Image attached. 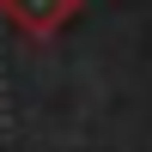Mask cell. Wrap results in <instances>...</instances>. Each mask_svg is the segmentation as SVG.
I'll list each match as a JSON object with an SVG mask.
<instances>
[{
    "label": "cell",
    "mask_w": 152,
    "mask_h": 152,
    "mask_svg": "<svg viewBox=\"0 0 152 152\" xmlns=\"http://www.w3.org/2000/svg\"><path fill=\"white\" fill-rule=\"evenodd\" d=\"M0 6H6L31 37H49V31H61V24L79 12V0H0Z\"/></svg>",
    "instance_id": "cell-1"
}]
</instances>
